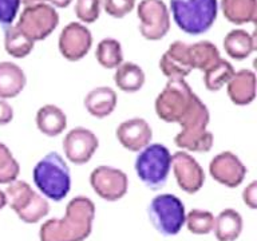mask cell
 <instances>
[{
  "instance_id": "6da1fadb",
  "label": "cell",
  "mask_w": 257,
  "mask_h": 241,
  "mask_svg": "<svg viewBox=\"0 0 257 241\" xmlns=\"http://www.w3.org/2000/svg\"><path fill=\"white\" fill-rule=\"evenodd\" d=\"M157 116L168 124H177L181 132L174 144L184 152L208 153L213 146V134L208 130L210 114L185 79H169L154 103Z\"/></svg>"
},
{
  "instance_id": "7a4b0ae2",
  "label": "cell",
  "mask_w": 257,
  "mask_h": 241,
  "mask_svg": "<svg viewBox=\"0 0 257 241\" xmlns=\"http://www.w3.org/2000/svg\"><path fill=\"white\" fill-rule=\"evenodd\" d=\"M95 217V205L88 197L78 196L68 201L62 218L42 224L40 241H84L90 236Z\"/></svg>"
},
{
  "instance_id": "3957f363",
  "label": "cell",
  "mask_w": 257,
  "mask_h": 241,
  "mask_svg": "<svg viewBox=\"0 0 257 241\" xmlns=\"http://www.w3.org/2000/svg\"><path fill=\"white\" fill-rule=\"evenodd\" d=\"M34 184L44 198L59 202L71 189V173L59 153L46 154L32 170Z\"/></svg>"
},
{
  "instance_id": "277c9868",
  "label": "cell",
  "mask_w": 257,
  "mask_h": 241,
  "mask_svg": "<svg viewBox=\"0 0 257 241\" xmlns=\"http://www.w3.org/2000/svg\"><path fill=\"white\" fill-rule=\"evenodd\" d=\"M170 11L177 27L188 35H202L214 24L217 0H170Z\"/></svg>"
},
{
  "instance_id": "5b68a950",
  "label": "cell",
  "mask_w": 257,
  "mask_h": 241,
  "mask_svg": "<svg viewBox=\"0 0 257 241\" xmlns=\"http://www.w3.org/2000/svg\"><path fill=\"white\" fill-rule=\"evenodd\" d=\"M134 169L149 189H161L172 170V153L164 144H149L137 156Z\"/></svg>"
},
{
  "instance_id": "8992f818",
  "label": "cell",
  "mask_w": 257,
  "mask_h": 241,
  "mask_svg": "<svg viewBox=\"0 0 257 241\" xmlns=\"http://www.w3.org/2000/svg\"><path fill=\"white\" fill-rule=\"evenodd\" d=\"M7 205L26 224H36L50 212V204L40 193L35 192L31 185L22 180L12 181L6 189Z\"/></svg>"
},
{
  "instance_id": "52a82bcc",
  "label": "cell",
  "mask_w": 257,
  "mask_h": 241,
  "mask_svg": "<svg viewBox=\"0 0 257 241\" xmlns=\"http://www.w3.org/2000/svg\"><path fill=\"white\" fill-rule=\"evenodd\" d=\"M148 214L157 232L166 237L178 234L186 217L184 202L170 193L154 197L149 204Z\"/></svg>"
},
{
  "instance_id": "ba28073f",
  "label": "cell",
  "mask_w": 257,
  "mask_h": 241,
  "mask_svg": "<svg viewBox=\"0 0 257 241\" xmlns=\"http://www.w3.org/2000/svg\"><path fill=\"white\" fill-rule=\"evenodd\" d=\"M59 24V14L51 4L39 3L24 7L16 27L34 42H40L51 35Z\"/></svg>"
},
{
  "instance_id": "9c48e42d",
  "label": "cell",
  "mask_w": 257,
  "mask_h": 241,
  "mask_svg": "<svg viewBox=\"0 0 257 241\" xmlns=\"http://www.w3.org/2000/svg\"><path fill=\"white\" fill-rule=\"evenodd\" d=\"M140 32L146 40L157 42L170 30V12L162 0H142L137 6Z\"/></svg>"
},
{
  "instance_id": "30bf717a",
  "label": "cell",
  "mask_w": 257,
  "mask_h": 241,
  "mask_svg": "<svg viewBox=\"0 0 257 241\" xmlns=\"http://www.w3.org/2000/svg\"><path fill=\"white\" fill-rule=\"evenodd\" d=\"M90 185L96 196L108 202H114L127 193L128 177L120 169L100 165L90 174Z\"/></svg>"
},
{
  "instance_id": "8fae6325",
  "label": "cell",
  "mask_w": 257,
  "mask_h": 241,
  "mask_svg": "<svg viewBox=\"0 0 257 241\" xmlns=\"http://www.w3.org/2000/svg\"><path fill=\"white\" fill-rule=\"evenodd\" d=\"M92 46L91 31L86 24L71 22L60 31L58 47L64 59L68 62H78L87 55Z\"/></svg>"
},
{
  "instance_id": "7c38bea8",
  "label": "cell",
  "mask_w": 257,
  "mask_h": 241,
  "mask_svg": "<svg viewBox=\"0 0 257 241\" xmlns=\"http://www.w3.org/2000/svg\"><path fill=\"white\" fill-rule=\"evenodd\" d=\"M172 169L176 181L185 193L194 194L205 184V173L201 165L188 152L180 150L172 156Z\"/></svg>"
},
{
  "instance_id": "4fadbf2b",
  "label": "cell",
  "mask_w": 257,
  "mask_h": 241,
  "mask_svg": "<svg viewBox=\"0 0 257 241\" xmlns=\"http://www.w3.org/2000/svg\"><path fill=\"white\" fill-rule=\"evenodd\" d=\"M99 146L98 137L86 128L71 129L63 138L64 156L75 165L87 164Z\"/></svg>"
},
{
  "instance_id": "5bb4252c",
  "label": "cell",
  "mask_w": 257,
  "mask_h": 241,
  "mask_svg": "<svg viewBox=\"0 0 257 241\" xmlns=\"http://www.w3.org/2000/svg\"><path fill=\"white\" fill-rule=\"evenodd\" d=\"M209 173L213 180L226 188H237L246 176V166L232 152H221L209 164Z\"/></svg>"
},
{
  "instance_id": "9a60e30c",
  "label": "cell",
  "mask_w": 257,
  "mask_h": 241,
  "mask_svg": "<svg viewBox=\"0 0 257 241\" xmlns=\"http://www.w3.org/2000/svg\"><path fill=\"white\" fill-rule=\"evenodd\" d=\"M160 70L168 79H185L193 71L189 44L181 40L173 42L161 56Z\"/></svg>"
},
{
  "instance_id": "2e32d148",
  "label": "cell",
  "mask_w": 257,
  "mask_h": 241,
  "mask_svg": "<svg viewBox=\"0 0 257 241\" xmlns=\"http://www.w3.org/2000/svg\"><path fill=\"white\" fill-rule=\"evenodd\" d=\"M116 140L128 152H141L153 138V130L144 118H130L120 122L115 130Z\"/></svg>"
},
{
  "instance_id": "e0dca14e",
  "label": "cell",
  "mask_w": 257,
  "mask_h": 241,
  "mask_svg": "<svg viewBox=\"0 0 257 241\" xmlns=\"http://www.w3.org/2000/svg\"><path fill=\"white\" fill-rule=\"evenodd\" d=\"M226 91L229 99L237 106L250 104L256 98V74L246 68L234 71L226 83Z\"/></svg>"
},
{
  "instance_id": "ac0fdd59",
  "label": "cell",
  "mask_w": 257,
  "mask_h": 241,
  "mask_svg": "<svg viewBox=\"0 0 257 241\" xmlns=\"http://www.w3.org/2000/svg\"><path fill=\"white\" fill-rule=\"evenodd\" d=\"M116 102H118V96L111 87L99 86L88 91L87 95L84 96L83 103L90 115L102 119L115 110Z\"/></svg>"
},
{
  "instance_id": "d6986e66",
  "label": "cell",
  "mask_w": 257,
  "mask_h": 241,
  "mask_svg": "<svg viewBox=\"0 0 257 241\" xmlns=\"http://www.w3.org/2000/svg\"><path fill=\"white\" fill-rule=\"evenodd\" d=\"M27 83L26 74L14 62H0V98L11 99L23 91Z\"/></svg>"
},
{
  "instance_id": "ffe728a7",
  "label": "cell",
  "mask_w": 257,
  "mask_h": 241,
  "mask_svg": "<svg viewBox=\"0 0 257 241\" xmlns=\"http://www.w3.org/2000/svg\"><path fill=\"white\" fill-rule=\"evenodd\" d=\"M36 126L42 134L56 137L67 128V116L60 107L55 104H44L36 112Z\"/></svg>"
},
{
  "instance_id": "44dd1931",
  "label": "cell",
  "mask_w": 257,
  "mask_h": 241,
  "mask_svg": "<svg viewBox=\"0 0 257 241\" xmlns=\"http://www.w3.org/2000/svg\"><path fill=\"white\" fill-rule=\"evenodd\" d=\"M222 46L229 58L236 60L246 59L256 50L254 35L242 28H236L228 32L222 42Z\"/></svg>"
},
{
  "instance_id": "7402d4cb",
  "label": "cell",
  "mask_w": 257,
  "mask_h": 241,
  "mask_svg": "<svg viewBox=\"0 0 257 241\" xmlns=\"http://www.w3.org/2000/svg\"><path fill=\"white\" fill-rule=\"evenodd\" d=\"M242 217L232 208L224 209L214 217L213 232L218 241H236L242 232Z\"/></svg>"
},
{
  "instance_id": "603a6c76",
  "label": "cell",
  "mask_w": 257,
  "mask_h": 241,
  "mask_svg": "<svg viewBox=\"0 0 257 241\" xmlns=\"http://www.w3.org/2000/svg\"><path fill=\"white\" fill-rule=\"evenodd\" d=\"M225 19L233 24L254 23L257 18V0H221Z\"/></svg>"
},
{
  "instance_id": "cb8c5ba5",
  "label": "cell",
  "mask_w": 257,
  "mask_h": 241,
  "mask_svg": "<svg viewBox=\"0 0 257 241\" xmlns=\"http://www.w3.org/2000/svg\"><path fill=\"white\" fill-rule=\"evenodd\" d=\"M145 72L141 66L133 63V62H126L118 66L114 72V83L120 91L124 92H137L144 87Z\"/></svg>"
},
{
  "instance_id": "d4e9b609",
  "label": "cell",
  "mask_w": 257,
  "mask_h": 241,
  "mask_svg": "<svg viewBox=\"0 0 257 241\" xmlns=\"http://www.w3.org/2000/svg\"><path fill=\"white\" fill-rule=\"evenodd\" d=\"M189 56L193 70H200L202 72L214 66L221 59L217 46L209 40H201L197 43L189 44Z\"/></svg>"
},
{
  "instance_id": "484cf974",
  "label": "cell",
  "mask_w": 257,
  "mask_h": 241,
  "mask_svg": "<svg viewBox=\"0 0 257 241\" xmlns=\"http://www.w3.org/2000/svg\"><path fill=\"white\" fill-rule=\"evenodd\" d=\"M34 46L35 42L24 35L16 24L4 27V48L8 55L22 59L31 54Z\"/></svg>"
},
{
  "instance_id": "4316f807",
  "label": "cell",
  "mask_w": 257,
  "mask_h": 241,
  "mask_svg": "<svg viewBox=\"0 0 257 241\" xmlns=\"http://www.w3.org/2000/svg\"><path fill=\"white\" fill-rule=\"evenodd\" d=\"M95 58L102 67L107 68V70L116 68L123 63L122 46L118 40L112 39V38L102 39L96 46Z\"/></svg>"
},
{
  "instance_id": "83f0119b",
  "label": "cell",
  "mask_w": 257,
  "mask_h": 241,
  "mask_svg": "<svg viewBox=\"0 0 257 241\" xmlns=\"http://www.w3.org/2000/svg\"><path fill=\"white\" fill-rule=\"evenodd\" d=\"M234 74L232 63L221 58L214 66L208 68L204 72V84L209 91H218L228 83L229 79Z\"/></svg>"
},
{
  "instance_id": "f1b7e54d",
  "label": "cell",
  "mask_w": 257,
  "mask_h": 241,
  "mask_svg": "<svg viewBox=\"0 0 257 241\" xmlns=\"http://www.w3.org/2000/svg\"><path fill=\"white\" fill-rule=\"evenodd\" d=\"M185 224L188 226V230L193 234H209L213 232L214 226V214L209 210L202 209H192L190 212L186 213L185 217Z\"/></svg>"
},
{
  "instance_id": "f546056e",
  "label": "cell",
  "mask_w": 257,
  "mask_h": 241,
  "mask_svg": "<svg viewBox=\"0 0 257 241\" xmlns=\"http://www.w3.org/2000/svg\"><path fill=\"white\" fill-rule=\"evenodd\" d=\"M19 173V162L7 148V145L0 142V185H8L18 180Z\"/></svg>"
},
{
  "instance_id": "4dcf8cb0",
  "label": "cell",
  "mask_w": 257,
  "mask_h": 241,
  "mask_svg": "<svg viewBox=\"0 0 257 241\" xmlns=\"http://www.w3.org/2000/svg\"><path fill=\"white\" fill-rule=\"evenodd\" d=\"M102 8V0H76L75 16L82 24H91L98 20Z\"/></svg>"
},
{
  "instance_id": "1f68e13d",
  "label": "cell",
  "mask_w": 257,
  "mask_h": 241,
  "mask_svg": "<svg viewBox=\"0 0 257 241\" xmlns=\"http://www.w3.org/2000/svg\"><path fill=\"white\" fill-rule=\"evenodd\" d=\"M102 7L114 19H122L136 7V0H102Z\"/></svg>"
},
{
  "instance_id": "d6a6232c",
  "label": "cell",
  "mask_w": 257,
  "mask_h": 241,
  "mask_svg": "<svg viewBox=\"0 0 257 241\" xmlns=\"http://www.w3.org/2000/svg\"><path fill=\"white\" fill-rule=\"evenodd\" d=\"M20 0H0V24L3 27L11 26L18 16Z\"/></svg>"
},
{
  "instance_id": "836d02e7",
  "label": "cell",
  "mask_w": 257,
  "mask_h": 241,
  "mask_svg": "<svg viewBox=\"0 0 257 241\" xmlns=\"http://www.w3.org/2000/svg\"><path fill=\"white\" fill-rule=\"evenodd\" d=\"M242 201L250 209L257 208V182L252 181L242 192Z\"/></svg>"
},
{
  "instance_id": "e575fe53",
  "label": "cell",
  "mask_w": 257,
  "mask_h": 241,
  "mask_svg": "<svg viewBox=\"0 0 257 241\" xmlns=\"http://www.w3.org/2000/svg\"><path fill=\"white\" fill-rule=\"evenodd\" d=\"M14 119V108L6 99L0 98V126L8 125Z\"/></svg>"
},
{
  "instance_id": "d590c367",
  "label": "cell",
  "mask_w": 257,
  "mask_h": 241,
  "mask_svg": "<svg viewBox=\"0 0 257 241\" xmlns=\"http://www.w3.org/2000/svg\"><path fill=\"white\" fill-rule=\"evenodd\" d=\"M47 2L48 4H51L54 8H66L72 3V0H47Z\"/></svg>"
},
{
  "instance_id": "8d00e7d4",
  "label": "cell",
  "mask_w": 257,
  "mask_h": 241,
  "mask_svg": "<svg viewBox=\"0 0 257 241\" xmlns=\"http://www.w3.org/2000/svg\"><path fill=\"white\" fill-rule=\"evenodd\" d=\"M20 3L23 4L24 7H28V6H34V4L47 3V0H20Z\"/></svg>"
},
{
  "instance_id": "74e56055",
  "label": "cell",
  "mask_w": 257,
  "mask_h": 241,
  "mask_svg": "<svg viewBox=\"0 0 257 241\" xmlns=\"http://www.w3.org/2000/svg\"><path fill=\"white\" fill-rule=\"evenodd\" d=\"M7 205V198H6V194H4V192L0 189V210L2 209H4V206Z\"/></svg>"
}]
</instances>
